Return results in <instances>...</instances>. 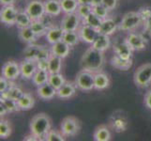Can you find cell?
Masks as SVG:
<instances>
[{
  "mask_svg": "<svg viewBox=\"0 0 151 141\" xmlns=\"http://www.w3.org/2000/svg\"><path fill=\"white\" fill-rule=\"evenodd\" d=\"M102 4V0H91V5L93 7L97 6V5Z\"/></svg>",
  "mask_w": 151,
  "mask_h": 141,
  "instance_id": "cell-53",
  "label": "cell"
},
{
  "mask_svg": "<svg viewBox=\"0 0 151 141\" xmlns=\"http://www.w3.org/2000/svg\"><path fill=\"white\" fill-rule=\"evenodd\" d=\"M92 47H94L95 49L101 51V52H105L108 50L111 46V40H110V36L104 35L99 33L98 36L96 37L95 40L93 41V43L91 44Z\"/></svg>",
  "mask_w": 151,
  "mask_h": 141,
  "instance_id": "cell-24",
  "label": "cell"
},
{
  "mask_svg": "<svg viewBox=\"0 0 151 141\" xmlns=\"http://www.w3.org/2000/svg\"><path fill=\"white\" fill-rule=\"evenodd\" d=\"M24 140H25V141H40V139L38 137H36L35 134H27V135H25L24 137Z\"/></svg>",
  "mask_w": 151,
  "mask_h": 141,
  "instance_id": "cell-50",
  "label": "cell"
},
{
  "mask_svg": "<svg viewBox=\"0 0 151 141\" xmlns=\"http://www.w3.org/2000/svg\"><path fill=\"white\" fill-rule=\"evenodd\" d=\"M49 75H50V72L48 71L38 69L37 72H35V74L32 77L33 84L37 87H40L41 85L45 84V83H48Z\"/></svg>",
  "mask_w": 151,
  "mask_h": 141,
  "instance_id": "cell-31",
  "label": "cell"
},
{
  "mask_svg": "<svg viewBox=\"0 0 151 141\" xmlns=\"http://www.w3.org/2000/svg\"><path fill=\"white\" fill-rule=\"evenodd\" d=\"M18 12L19 9L15 8L14 5L2 6V9L0 10V21H1V23L8 25V27L15 25Z\"/></svg>",
  "mask_w": 151,
  "mask_h": 141,
  "instance_id": "cell-8",
  "label": "cell"
},
{
  "mask_svg": "<svg viewBox=\"0 0 151 141\" xmlns=\"http://www.w3.org/2000/svg\"><path fill=\"white\" fill-rule=\"evenodd\" d=\"M94 82L96 90H104L110 87L111 79L106 72L101 71L94 74Z\"/></svg>",
  "mask_w": 151,
  "mask_h": 141,
  "instance_id": "cell-18",
  "label": "cell"
},
{
  "mask_svg": "<svg viewBox=\"0 0 151 141\" xmlns=\"http://www.w3.org/2000/svg\"><path fill=\"white\" fill-rule=\"evenodd\" d=\"M101 23H102V19L99 17L98 15H96L93 12L89 15H87L86 18H84L82 20V24L88 25H90V27H94L96 29H98L99 27H100Z\"/></svg>",
  "mask_w": 151,
  "mask_h": 141,
  "instance_id": "cell-37",
  "label": "cell"
},
{
  "mask_svg": "<svg viewBox=\"0 0 151 141\" xmlns=\"http://www.w3.org/2000/svg\"><path fill=\"white\" fill-rule=\"evenodd\" d=\"M143 25H144V29L151 34V17H149L147 20H145L143 23Z\"/></svg>",
  "mask_w": 151,
  "mask_h": 141,
  "instance_id": "cell-49",
  "label": "cell"
},
{
  "mask_svg": "<svg viewBox=\"0 0 151 141\" xmlns=\"http://www.w3.org/2000/svg\"><path fill=\"white\" fill-rule=\"evenodd\" d=\"M24 93V91L19 86L13 84L6 92L3 94H0V95H1L2 98H9V99H13V100L18 101Z\"/></svg>",
  "mask_w": 151,
  "mask_h": 141,
  "instance_id": "cell-33",
  "label": "cell"
},
{
  "mask_svg": "<svg viewBox=\"0 0 151 141\" xmlns=\"http://www.w3.org/2000/svg\"><path fill=\"white\" fill-rule=\"evenodd\" d=\"M44 140L46 141H65L66 137L62 134V132L55 129H51L45 135Z\"/></svg>",
  "mask_w": 151,
  "mask_h": 141,
  "instance_id": "cell-40",
  "label": "cell"
},
{
  "mask_svg": "<svg viewBox=\"0 0 151 141\" xmlns=\"http://www.w3.org/2000/svg\"><path fill=\"white\" fill-rule=\"evenodd\" d=\"M30 133L38 137L40 140H44L45 135L52 129V121L47 114L39 113L31 119Z\"/></svg>",
  "mask_w": 151,
  "mask_h": 141,
  "instance_id": "cell-2",
  "label": "cell"
},
{
  "mask_svg": "<svg viewBox=\"0 0 151 141\" xmlns=\"http://www.w3.org/2000/svg\"><path fill=\"white\" fill-rule=\"evenodd\" d=\"M81 18L76 12L67 13L61 20V27L64 31H77L81 25Z\"/></svg>",
  "mask_w": 151,
  "mask_h": 141,
  "instance_id": "cell-11",
  "label": "cell"
},
{
  "mask_svg": "<svg viewBox=\"0 0 151 141\" xmlns=\"http://www.w3.org/2000/svg\"><path fill=\"white\" fill-rule=\"evenodd\" d=\"M9 113V112L7 109V107L5 106L1 102H0V117H1V119L5 118V116H7Z\"/></svg>",
  "mask_w": 151,
  "mask_h": 141,
  "instance_id": "cell-48",
  "label": "cell"
},
{
  "mask_svg": "<svg viewBox=\"0 0 151 141\" xmlns=\"http://www.w3.org/2000/svg\"><path fill=\"white\" fill-rule=\"evenodd\" d=\"M17 102H18L21 110H24V111L29 110V109L33 108L35 106V98L32 94L29 92H24Z\"/></svg>",
  "mask_w": 151,
  "mask_h": 141,
  "instance_id": "cell-26",
  "label": "cell"
},
{
  "mask_svg": "<svg viewBox=\"0 0 151 141\" xmlns=\"http://www.w3.org/2000/svg\"><path fill=\"white\" fill-rule=\"evenodd\" d=\"M79 5H91V0H78Z\"/></svg>",
  "mask_w": 151,
  "mask_h": 141,
  "instance_id": "cell-52",
  "label": "cell"
},
{
  "mask_svg": "<svg viewBox=\"0 0 151 141\" xmlns=\"http://www.w3.org/2000/svg\"><path fill=\"white\" fill-rule=\"evenodd\" d=\"M46 14L51 17H56L63 12H62L60 0H44Z\"/></svg>",
  "mask_w": 151,
  "mask_h": 141,
  "instance_id": "cell-21",
  "label": "cell"
},
{
  "mask_svg": "<svg viewBox=\"0 0 151 141\" xmlns=\"http://www.w3.org/2000/svg\"><path fill=\"white\" fill-rule=\"evenodd\" d=\"M93 12L96 15H98L100 18H101L102 20L110 17V10L104 6L103 4H100L93 7Z\"/></svg>",
  "mask_w": 151,
  "mask_h": 141,
  "instance_id": "cell-41",
  "label": "cell"
},
{
  "mask_svg": "<svg viewBox=\"0 0 151 141\" xmlns=\"http://www.w3.org/2000/svg\"><path fill=\"white\" fill-rule=\"evenodd\" d=\"M81 130V123L79 119L73 116L66 117L62 119L60 124V131L66 137H72L79 134Z\"/></svg>",
  "mask_w": 151,
  "mask_h": 141,
  "instance_id": "cell-6",
  "label": "cell"
},
{
  "mask_svg": "<svg viewBox=\"0 0 151 141\" xmlns=\"http://www.w3.org/2000/svg\"><path fill=\"white\" fill-rule=\"evenodd\" d=\"M109 125L113 131L122 133L126 131L128 128V119L122 112H114L109 119Z\"/></svg>",
  "mask_w": 151,
  "mask_h": 141,
  "instance_id": "cell-10",
  "label": "cell"
},
{
  "mask_svg": "<svg viewBox=\"0 0 151 141\" xmlns=\"http://www.w3.org/2000/svg\"><path fill=\"white\" fill-rule=\"evenodd\" d=\"M64 32L65 31L61 27V25H53V27H51L48 29L45 37L48 43L52 45L62 40L64 36Z\"/></svg>",
  "mask_w": 151,
  "mask_h": 141,
  "instance_id": "cell-17",
  "label": "cell"
},
{
  "mask_svg": "<svg viewBox=\"0 0 151 141\" xmlns=\"http://www.w3.org/2000/svg\"><path fill=\"white\" fill-rule=\"evenodd\" d=\"M71 47L67 44L64 40H60L58 43H54L51 45V52L52 55L59 56L61 59H66V57L70 55Z\"/></svg>",
  "mask_w": 151,
  "mask_h": 141,
  "instance_id": "cell-19",
  "label": "cell"
},
{
  "mask_svg": "<svg viewBox=\"0 0 151 141\" xmlns=\"http://www.w3.org/2000/svg\"><path fill=\"white\" fill-rule=\"evenodd\" d=\"M119 27V24H117L112 17H108L106 19L102 20V23L98 28L99 33L104 34L107 36L113 35Z\"/></svg>",
  "mask_w": 151,
  "mask_h": 141,
  "instance_id": "cell-16",
  "label": "cell"
},
{
  "mask_svg": "<svg viewBox=\"0 0 151 141\" xmlns=\"http://www.w3.org/2000/svg\"><path fill=\"white\" fill-rule=\"evenodd\" d=\"M132 59H124L114 54L111 59V65L120 71H128L132 67Z\"/></svg>",
  "mask_w": 151,
  "mask_h": 141,
  "instance_id": "cell-22",
  "label": "cell"
},
{
  "mask_svg": "<svg viewBox=\"0 0 151 141\" xmlns=\"http://www.w3.org/2000/svg\"><path fill=\"white\" fill-rule=\"evenodd\" d=\"M113 50L114 54L121 57H124V59H132L133 50L127 43L126 40L114 43L113 46Z\"/></svg>",
  "mask_w": 151,
  "mask_h": 141,
  "instance_id": "cell-20",
  "label": "cell"
},
{
  "mask_svg": "<svg viewBox=\"0 0 151 141\" xmlns=\"http://www.w3.org/2000/svg\"><path fill=\"white\" fill-rule=\"evenodd\" d=\"M41 48V45H38L36 43H30L28 44L25 49L24 50V56L25 59L29 60H36L39 55V52Z\"/></svg>",
  "mask_w": 151,
  "mask_h": 141,
  "instance_id": "cell-32",
  "label": "cell"
},
{
  "mask_svg": "<svg viewBox=\"0 0 151 141\" xmlns=\"http://www.w3.org/2000/svg\"><path fill=\"white\" fill-rule=\"evenodd\" d=\"M16 0H0L1 6H9V5H14Z\"/></svg>",
  "mask_w": 151,
  "mask_h": 141,
  "instance_id": "cell-51",
  "label": "cell"
},
{
  "mask_svg": "<svg viewBox=\"0 0 151 141\" xmlns=\"http://www.w3.org/2000/svg\"><path fill=\"white\" fill-rule=\"evenodd\" d=\"M125 40L133 51H143L147 46V41L144 39L140 32H129Z\"/></svg>",
  "mask_w": 151,
  "mask_h": 141,
  "instance_id": "cell-12",
  "label": "cell"
},
{
  "mask_svg": "<svg viewBox=\"0 0 151 141\" xmlns=\"http://www.w3.org/2000/svg\"><path fill=\"white\" fill-rule=\"evenodd\" d=\"M48 59H38V60H36V62H37L38 69L48 71Z\"/></svg>",
  "mask_w": 151,
  "mask_h": 141,
  "instance_id": "cell-46",
  "label": "cell"
},
{
  "mask_svg": "<svg viewBox=\"0 0 151 141\" xmlns=\"http://www.w3.org/2000/svg\"><path fill=\"white\" fill-rule=\"evenodd\" d=\"M37 92H38V96L40 99L46 101L52 100V99L57 95V90L53 86L50 85L49 83H45V84L38 87Z\"/></svg>",
  "mask_w": 151,
  "mask_h": 141,
  "instance_id": "cell-23",
  "label": "cell"
},
{
  "mask_svg": "<svg viewBox=\"0 0 151 141\" xmlns=\"http://www.w3.org/2000/svg\"><path fill=\"white\" fill-rule=\"evenodd\" d=\"M93 12L92 5H79L77 8L76 13L79 15V17L83 20L86 18L87 15H89Z\"/></svg>",
  "mask_w": 151,
  "mask_h": 141,
  "instance_id": "cell-42",
  "label": "cell"
},
{
  "mask_svg": "<svg viewBox=\"0 0 151 141\" xmlns=\"http://www.w3.org/2000/svg\"><path fill=\"white\" fill-rule=\"evenodd\" d=\"M77 31H78V34L80 36L81 40L85 41L86 43H88V44H92L93 41L95 40L96 37L99 34L98 29L86 24H82Z\"/></svg>",
  "mask_w": 151,
  "mask_h": 141,
  "instance_id": "cell-13",
  "label": "cell"
},
{
  "mask_svg": "<svg viewBox=\"0 0 151 141\" xmlns=\"http://www.w3.org/2000/svg\"><path fill=\"white\" fill-rule=\"evenodd\" d=\"M24 9L32 21L41 20L46 15L44 1L42 0H30Z\"/></svg>",
  "mask_w": 151,
  "mask_h": 141,
  "instance_id": "cell-7",
  "label": "cell"
},
{
  "mask_svg": "<svg viewBox=\"0 0 151 141\" xmlns=\"http://www.w3.org/2000/svg\"><path fill=\"white\" fill-rule=\"evenodd\" d=\"M138 13L140 14L143 23L145 20H147L149 17H151V8L150 7H142L140 8V9L138 10Z\"/></svg>",
  "mask_w": 151,
  "mask_h": 141,
  "instance_id": "cell-44",
  "label": "cell"
},
{
  "mask_svg": "<svg viewBox=\"0 0 151 141\" xmlns=\"http://www.w3.org/2000/svg\"><path fill=\"white\" fill-rule=\"evenodd\" d=\"M20 68H21V76H22L24 79H27V80L32 79L33 75L38 70V66H37L36 60H29L25 59L21 61Z\"/></svg>",
  "mask_w": 151,
  "mask_h": 141,
  "instance_id": "cell-14",
  "label": "cell"
},
{
  "mask_svg": "<svg viewBox=\"0 0 151 141\" xmlns=\"http://www.w3.org/2000/svg\"><path fill=\"white\" fill-rule=\"evenodd\" d=\"M12 134V123L4 118L0 121V137L8 138Z\"/></svg>",
  "mask_w": 151,
  "mask_h": 141,
  "instance_id": "cell-38",
  "label": "cell"
},
{
  "mask_svg": "<svg viewBox=\"0 0 151 141\" xmlns=\"http://www.w3.org/2000/svg\"><path fill=\"white\" fill-rule=\"evenodd\" d=\"M144 103H145V106L151 110V90L145 93V98H144Z\"/></svg>",
  "mask_w": 151,
  "mask_h": 141,
  "instance_id": "cell-47",
  "label": "cell"
},
{
  "mask_svg": "<svg viewBox=\"0 0 151 141\" xmlns=\"http://www.w3.org/2000/svg\"><path fill=\"white\" fill-rule=\"evenodd\" d=\"M118 3V0H102V4L105 6L110 12L114 10L116 8Z\"/></svg>",
  "mask_w": 151,
  "mask_h": 141,
  "instance_id": "cell-45",
  "label": "cell"
},
{
  "mask_svg": "<svg viewBox=\"0 0 151 141\" xmlns=\"http://www.w3.org/2000/svg\"><path fill=\"white\" fill-rule=\"evenodd\" d=\"M62 12L65 14L76 12L77 8L79 6L78 0H60Z\"/></svg>",
  "mask_w": 151,
  "mask_h": 141,
  "instance_id": "cell-36",
  "label": "cell"
},
{
  "mask_svg": "<svg viewBox=\"0 0 151 141\" xmlns=\"http://www.w3.org/2000/svg\"><path fill=\"white\" fill-rule=\"evenodd\" d=\"M133 81L138 87H148L151 85V63L139 66L134 72Z\"/></svg>",
  "mask_w": 151,
  "mask_h": 141,
  "instance_id": "cell-3",
  "label": "cell"
},
{
  "mask_svg": "<svg viewBox=\"0 0 151 141\" xmlns=\"http://www.w3.org/2000/svg\"><path fill=\"white\" fill-rule=\"evenodd\" d=\"M75 84L78 90L82 91H90L95 90V82H94V72L82 69L77 74L75 77Z\"/></svg>",
  "mask_w": 151,
  "mask_h": 141,
  "instance_id": "cell-5",
  "label": "cell"
},
{
  "mask_svg": "<svg viewBox=\"0 0 151 141\" xmlns=\"http://www.w3.org/2000/svg\"><path fill=\"white\" fill-rule=\"evenodd\" d=\"M2 76L6 77L7 79L10 81L16 80L17 78L21 75V68L20 63H18L15 60H8L5 62L2 66V71H1Z\"/></svg>",
  "mask_w": 151,
  "mask_h": 141,
  "instance_id": "cell-9",
  "label": "cell"
},
{
  "mask_svg": "<svg viewBox=\"0 0 151 141\" xmlns=\"http://www.w3.org/2000/svg\"><path fill=\"white\" fill-rule=\"evenodd\" d=\"M12 85H13V81H10L7 79L6 77L1 75V77H0V94L5 93Z\"/></svg>",
  "mask_w": 151,
  "mask_h": 141,
  "instance_id": "cell-43",
  "label": "cell"
},
{
  "mask_svg": "<svg viewBox=\"0 0 151 141\" xmlns=\"http://www.w3.org/2000/svg\"><path fill=\"white\" fill-rule=\"evenodd\" d=\"M143 24V20L138 12H129L124 15L119 23V30L125 32H132Z\"/></svg>",
  "mask_w": 151,
  "mask_h": 141,
  "instance_id": "cell-4",
  "label": "cell"
},
{
  "mask_svg": "<svg viewBox=\"0 0 151 141\" xmlns=\"http://www.w3.org/2000/svg\"><path fill=\"white\" fill-rule=\"evenodd\" d=\"M63 67V59L54 55H51L48 59V72L50 74L61 72Z\"/></svg>",
  "mask_w": 151,
  "mask_h": 141,
  "instance_id": "cell-28",
  "label": "cell"
},
{
  "mask_svg": "<svg viewBox=\"0 0 151 141\" xmlns=\"http://www.w3.org/2000/svg\"><path fill=\"white\" fill-rule=\"evenodd\" d=\"M93 138L95 141H110L112 138L110 128L104 124L98 126L93 134Z\"/></svg>",
  "mask_w": 151,
  "mask_h": 141,
  "instance_id": "cell-25",
  "label": "cell"
},
{
  "mask_svg": "<svg viewBox=\"0 0 151 141\" xmlns=\"http://www.w3.org/2000/svg\"><path fill=\"white\" fill-rule=\"evenodd\" d=\"M30 27L34 31V33L36 34V36H37L38 38L42 37V36L46 35L48 29L50 28L42 20L32 21V24H31Z\"/></svg>",
  "mask_w": 151,
  "mask_h": 141,
  "instance_id": "cell-30",
  "label": "cell"
},
{
  "mask_svg": "<svg viewBox=\"0 0 151 141\" xmlns=\"http://www.w3.org/2000/svg\"><path fill=\"white\" fill-rule=\"evenodd\" d=\"M104 63H105L104 52L99 51L92 46L85 51L81 59L82 69L90 71L94 74L102 71Z\"/></svg>",
  "mask_w": 151,
  "mask_h": 141,
  "instance_id": "cell-1",
  "label": "cell"
},
{
  "mask_svg": "<svg viewBox=\"0 0 151 141\" xmlns=\"http://www.w3.org/2000/svg\"><path fill=\"white\" fill-rule=\"evenodd\" d=\"M62 40H64L70 47H73L79 43L81 39L79 34H78V31H65Z\"/></svg>",
  "mask_w": 151,
  "mask_h": 141,
  "instance_id": "cell-34",
  "label": "cell"
},
{
  "mask_svg": "<svg viewBox=\"0 0 151 141\" xmlns=\"http://www.w3.org/2000/svg\"><path fill=\"white\" fill-rule=\"evenodd\" d=\"M78 87L75 84V82L67 81L65 84L62 86L59 90H57V97L62 100H67L73 97L77 92Z\"/></svg>",
  "mask_w": 151,
  "mask_h": 141,
  "instance_id": "cell-15",
  "label": "cell"
},
{
  "mask_svg": "<svg viewBox=\"0 0 151 141\" xmlns=\"http://www.w3.org/2000/svg\"><path fill=\"white\" fill-rule=\"evenodd\" d=\"M31 24H32V19H31V17L28 15V13L25 12V9L24 10L19 9L15 25H16L19 29H21V28L30 27Z\"/></svg>",
  "mask_w": 151,
  "mask_h": 141,
  "instance_id": "cell-29",
  "label": "cell"
},
{
  "mask_svg": "<svg viewBox=\"0 0 151 141\" xmlns=\"http://www.w3.org/2000/svg\"><path fill=\"white\" fill-rule=\"evenodd\" d=\"M66 79L64 75L61 72H57V74H50L48 83L50 85L53 86L55 90H59V88L66 83Z\"/></svg>",
  "mask_w": 151,
  "mask_h": 141,
  "instance_id": "cell-35",
  "label": "cell"
},
{
  "mask_svg": "<svg viewBox=\"0 0 151 141\" xmlns=\"http://www.w3.org/2000/svg\"><path fill=\"white\" fill-rule=\"evenodd\" d=\"M0 102H1L5 106L7 107L9 113H14V112H19L21 111V108L18 104V102L16 100L9 98H2L0 97Z\"/></svg>",
  "mask_w": 151,
  "mask_h": 141,
  "instance_id": "cell-39",
  "label": "cell"
},
{
  "mask_svg": "<svg viewBox=\"0 0 151 141\" xmlns=\"http://www.w3.org/2000/svg\"><path fill=\"white\" fill-rule=\"evenodd\" d=\"M19 39L24 41V43L30 44V43H35L36 40H37V36L34 33V31L31 29L30 27H24V28H21L19 29Z\"/></svg>",
  "mask_w": 151,
  "mask_h": 141,
  "instance_id": "cell-27",
  "label": "cell"
}]
</instances>
